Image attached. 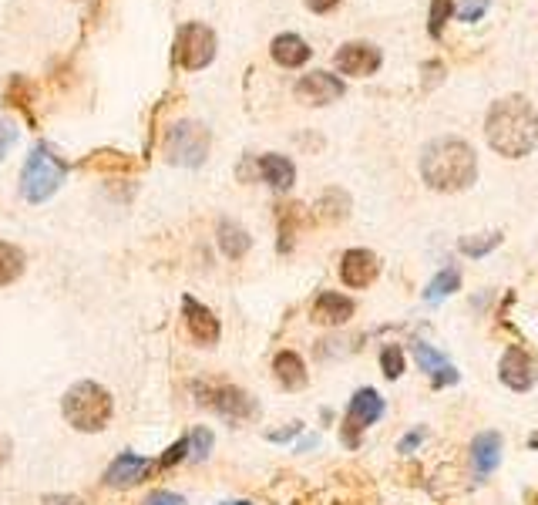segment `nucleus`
Listing matches in <instances>:
<instances>
[{"label":"nucleus","instance_id":"22","mask_svg":"<svg viewBox=\"0 0 538 505\" xmlns=\"http://www.w3.org/2000/svg\"><path fill=\"white\" fill-rule=\"evenodd\" d=\"M21 273H24V253L0 240V287H11V283L21 280Z\"/></svg>","mask_w":538,"mask_h":505},{"label":"nucleus","instance_id":"35","mask_svg":"<svg viewBox=\"0 0 538 505\" xmlns=\"http://www.w3.org/2000/svg\"><path fill=\"white\" fill-rule=\"evenodd\" d=\"M142 505H185L182 495H175V492H165V489H155Z\"/></svg>","mask_w":538,"mask_h":505},{"label":"nucleus","instance_id":"31","mask_svg":"<svg viewBox=\"0 0 538 505\" xmlns=\"http://www.w3.org/2000/svg\"><path fill=\"white\" fill-rule=\"evenodd\" d=\"M7 105L24 108L31 115V85L24 78H11V85H7Z\"/></svg>","mask_w":538,"mask_h":505},{"label":"nucleus","instance_id":"20","mask_svg":"<svg viewBox=\"0 0 538 505\" xmlns=\"http://www.w3.org/2000/svg\"><path fill=\"white\" fill-rule=\"evenodd\" d=\"M219 250L229 256V260H243V256L249 253V246H253V240H249V233L239 223H229V219H222L219 223Z\"/></svg>","mask_w":538,"mask_h":505},{"label":"nucleus","instance_id":"26","mask_svg":"<svg viewBox=\"0 0 538 505\" xmlns=\"http://www.w3.org/2000/svg\"><path fill=\"white\" fill-rule=\"evenodd\" d=\"M502 243V233H488V236H478V240H471V236H465V240L458 243V250L465 253V256H485V253H491L495 246Z\"/></svg>","mask_w":538,"mask_h":505},{"label":"nucleus","instance_id":"37","mask_svg":"<svg viewBox=\"0 0 538 505\" xmlns=\"http://www.w3.org/2000/svg\"><path fill=\"white\" fill-rule=\"evenodd\" d=\"M306 7H310L313 14H327V11H333V7L340 4V0H303Z\"/></svg>","mask_w":538,"mask_h":505},{"label":"nucleus","instance_id":"2","mask_svg":"<svg viewBox=\"0 0 538 505\" xmlns=\"http://www.w3.org/2000/svg\"><path fill=\"white\" fill-rule=\"evenodd\" d=\"M421 179L434 192H461L478 179V155L465 139H434L421 152Z\"/></svg>","mask_w":538,"mask_h":505},{"label":"nucleus","instance_id":"6","mask_svg":"<svg viewBox=\"0 0 538 505\" xmlns=\"http://www.w3.org/2000/svg\"><path fill=\"white\" fill-rule=\"evenodd\" d=\"M165 155L172 165L199 169L209 155V128L199 122H175L165 135Z\"/></svg>","mask_w":538,"mask_h":505},{"label":"nucleus","instance_id":"15","mask_svg":"<svg viewBox=\"0 0 538 505\" xmlns=\"http://www.w3.org/2000/svg\"><path fill=\"white\" fill-rule=\"evenodd\" d=\"M354 300L350 297H343V293H320L317 300H313V307H310V317L317 320V324L323 327H340V324H347L350 317H354Z\"/></svg>","mask_w":538,"mask_h":505},{"label":"nucleus","instance_id":"10","mask_svg":"<svg viewBox=\"0 0 538 505\" xmlns=\"http://www.w3.org/2000/svg\"><path fill=\"white\" fill-rule=\"evenodd\" d=\"M380 51L374 48V44H367V41H350V44H343V48L333 54V64L343 71V75H350V78H367V75H374V71L380 68Z\"/></svg>","mask_w":538,"mask_h":505},{"label":"nucleus","instance_id":"1","mask_svg":"<svg viewBox=\"0 0 538 505\" xmlns=\"http://www.w3.org/2000/svg\"><path fill=\"white\" fill-rule=\"evenodd\" d=\"M485 139L505 159H525L538 145V108L525 95H505L488 108Z\"/></svg>","mask_w":538,"mask_h":505},{"label":"nucleus","instance_id":"27","mask_svg":"<svg viewBox=\"0 0 538 505\" xmlns=\"http://www.w3.org/2000/svg\"><path fill=\"white\" fill-rule=\"evenodd\" d=\"M185 458H189V435H182L179 442H172L169 448H165V455L155 462V472H169V468L185 462Z\"/></svg>","mask_w":538,"mask_h":505},{"label":"nucleus","instance_id":"19","mask_svg":"<svg viewBox=\"0 0 538 505\" xmlns=\"http://www.w3.org/2000/svg\"><path fill=\"white\" fill-rule=\"evenodd\" d=\"M269 54H273V61L280 64V68H303V64L310 61V48H306L300 34H280V38H273Z\"/></svg>","mask_w":538,"mask_h":505},{"label":"nucleus","instance_id":"23","mask_svg":"<svg viewBox=\"0 0 538 505\" xmlns=\"http://www.w3.org/2000/svg\"><path fill=\"white\" fill-rule=\"evenodd\" d=\"M458 287H461V270H458V266H444L438 277L428 283V290H424V300L438 303L444 297H451V293L458 290Z\"/></svg>","mask_w":538,"mask_h":505},{"label":"nucleus","instance_id":"25","mask_svg":"<svg viewBox=\"0 0 538 505\" xmlns=\"http://www.w3.org/2000/svg\"><path fill=\"white\" fill-rule=\"evenodd\" d=\"M300 216H303V206H286L280 213V253L293 250V236H296V226H300Z\"/></svg>","mask_w":538,"mask_h":505},{"label":"nucleus","instance_id":"14","mask_svg":"<svg viewBox=\"0 0 538 505\" xmlns=\"http://www.w3.org/2000/svg\"><path fill=\"white\" fill-rule=\"evenodd\" d=\"M535 364H532V357H528L522 347H508L505 357H502V364H498V378H502L505 388H512V391H528L535 384Z\"/></svg>","mask_w":538,"mask_h":505},{"label":"nucleus","instance_id":"18","mask_svg":"<svg viewBox=\"0 0 538 505\" xmlns=\"http://www.w3.org/2000/svg\"><path fill=\"white\" fill-rule=\"evenodd\" d=\"M259 176L276 192H286L296 182V165L286 159V155L269 152V155H259Z\"/></svg>","mask_w":538,"mask_h":505},{"label":"nucleus","instance_id":"5","mask_svg":"<svg viewBox=\"0 0 538 505\" xmlns=\"http://www.w3.org/2000/svg\"><path fill=\"white\" fill-rule=\"evenodd\" d=\"M192 391H196L199 404H206V408L216 411L219 418L226 421H249L259 415V404L253 394H246L243 388H236V384H192Z\"/></svg>","mask_w":538,"mask_h":505},{"label":"nucleus","instance_id":"16","mask_svg":"<svg viewBox=\"0 0 538 505\" xmlns=\"http://www.w3.org/2000/svg\"><path fill=\"white\" fill-rule=\"evenodd\" d=\"M502 462V435L498 431H485L471 442V465H475V475H491Z\"/></svg>","mask_w":538,"mask_h":505},{"label":"nucleus","instance_id":"40","mask_svg":"<svg viewBox=\"0 0 538 505\" xmlns=\"http://www.w3.org/2000/svg\"><path fill=\"white\" fill-rule=\"evenodd\" d=\"M7 458H11V438L0 435V465H4Z\"/></svg>","mask_w":538,"mask_h":505},{"label":"nucleus","instance_id":"4","mask_svg":"<svg viewBox=\"0 0 538 505\" xmlns=\"http://www.w3.org/2000/svg\"><path fill=\"white\" fill-rule=\"evenodd\" d=\"M68 169L71 165L54 155V149L48 145H37V149L27 155L24 162V172H21V192L27 202H44L51 199L54 192L61 189V182L68 179Z\"/></svg>","mask_w":538,"mask_h":505},{"label":"nucleus","instance_id":"28","mask_svg":"<svg viewBox=\"0 0 538 505\" xmlns=\"http://www.w3.org/2000/svg\"><path fill=\"white\" fill-rule=\"evenodd\" d=\"M451 14H454V0H431V14H428L431 38H441V31H444V24H448Z\"/></svg>","mask_w":538,"mask_h":505},{"label":"nucleus","instance_id":"12","mask_svg":"<svg viewBox=\"0 0 538 505\" xmlns=\"http://www.w3.org/2000/svg\"><path fill=\"white\" fill-rule=\"evenodd\" d=\"M152 472H155V465L148 462V458L135 455V452H122L105 468V485L108 489H132V485L148 479Z\"/></svg>","mask_w":538,"mask_h":505},{"label":"nucleus","instance_id":"8","mask_svg":"<svg viewBox=\"0 0 538 505\" xmlns=\"http://www.w3.org/2000/svg\"><path fill=\"white\" fill-rule=\"evenodd\" d=\"M384 415V398L374 388H360L347 404V415H343V445L357 448L360 435Z\"/></svg>","mask_w":538,"mask_h":505},{"label":"nucleus","instance_id":"33","mask_svg":"<svg viewBox=\"0 0 538 505\" xmlns=\"http://www.w3.org/2000/svg\"><path fill=\"white\" fill-rule=\"evenodd\" d=\"M14 142H17V125L11 118H0V162L7 159V152L14 149Z\"/></svg>","mask_w":538,"mask_h":505},{"label":"nucleus","instance_id":"11","mask_svg":"<svg viewBox=\"0 0 538 505\" xmlns=\"http://www.w3.org/2000/svg\"><path fill=\"white\" fill-rule=\"evenodd\" d=\"M380 277V260L370 250H347L340 256V280L350 290H367Z\"/></svg>","mask_w":538,"mask_h":505},{"label":"nucleus","instance_id":"17","mask_svg":"<svg viewBox=\"0 0 538 505\" xmlns=\"http://www.w3.org/2000/svg\"><path fill=\"white\" fill-rule=\"evenodd\" d=\"M273 374H276V381H280V388H286V391H303L306 381H310L303 357L296 351H280V354H276Z\"/></svg>","mask_w":538,"mask_h":505},{"label":"nucleus","instance_id":"29","mask_svg":"<svg viewBox=\"0 0 538 505\" xmlns=\"http://www.w3.org/2000/svg\"><path fill=\"white\" fill-rule=\"evenodd\" d=\"M414 354H417V364H421V371H428L431 378H434V374H441L444 367H448V357L438 354V351H434V347H428V344H417Z\"/></svg>","mask_w":538,"mask_h":505},{"label":"nucleus","instance_id":"41","mask_svg":"<svg viewBox=\"0 0 538 505\" xmlns=\"http://www.w3.org/2000/svg\"><path fill=\"white\" fill-rule=\"evenodd\" d=\"M226 505H253V502H226Z\"/></svg>","mask_w":538,"mask_h":505},{"label":"nucleus","instance_id":"9","mask_svg":"<svg viewBox=\"0 0 538 505\" xmlns=\"http://www.w3.org/2000/svg\"><path fill=\"white\" fill-rule=\"evenodd\" d=\"M182 324L196 344H202V347L219 344V337H222L219 317L212 314L206 303H199L196 297H182Z\"/></svg>","mask_w":538,"mask_h":505},{"label":"nucleus","instance_id":"39","mask_svg":"<svg viewBox=\"0 0 538 505\" xmlns=\"http://www.w3.org/2000/svg\"><path fill=\"white\" fill-rule=\"evenodd\" d=\"M300 431H303V425H300V421H296L293 428H286V431H273V435H269V438H273V442H286V438L300 435Z\"/></svg>","mask_w":538,"mask_h":505},{"label":"nucleus","instance_id":"3","mask_svg":"<svg viewBox=\"0 0 538 505\" xmlns=\"http://www.w3.org/2000/svg\"><path fill=\"white\" fill-rule=\"evenodd\" d=\"M61 415L74 431L95 435V431L108 428L111 415H115V401H111V391L101 388L98 381H78L64 391Z\"/></svg>","mask_w":538,"mask_h":505},{"label":"nucleus","instance_id":"36","mask_svg":"<svg viewBox=\"0 0 538 505\" xmlns=\"http://www.w3.org/2000/svg\"><path fill=\"white\" fill-rule=\"evenodd\" d=\"M424 88H431V85H438L441 75H444V64L441 61H431V64H424Z\"/></svg>","mask_w":538,"mask_h":505},{"label":"nucleus","instance_id":"30","mask_svg":"<svg viewBox=\"0 0 538 505\" xmlns=\"http://www.w3.org/2000/svg\"><path fill=\"white\" fill-rule=\"evenodd\" d=\"M380 367H384V374L391 381H397L404 374V351L397 344H391V347H384V351H380Z\"/></svg>","mask_w":538,"mask_h":505},{"label":"nucleus","instance_id":"21","mask_svg":"<svg viewBox=\"0 0 538 505\" xmlns=\"http://www.w3.org/2000/svg\"><path fill=\"white\" fill-rule=\"evenodd\" d=\"M347 213H350V196H347V192L327 189L317 199V219H320V223H340V219H347Z\"/></svg>","mask_w":538,"mask_h":505},{"label":"nucleus","instance_id":"24","mask_svg":"<svg viewBox=\"0 0 538 505\" xmlns=\"http://www.w3.org/2000/svg\"><path fill=\"white\" fill-rule=\"evenodd\" d=\"M85 169H95V172H128L132 169V159H125L122 152H95V155H88L85 159Z\"/></svg>","mask_w":538,"mask_h":505},{"label":"nucleus","instance_id":"34","mask_svg":"<svg viewBox=\"0 0 538 505\" xmlns=\"http://www.w3.org/2000/svg\"><path fill=\"white\" fill-rule=\"evenodd\" d=\"M485 11H488V0H461V4H458V17H461V21H468V24L478 21Z\"/></svg>","mask_w":538,"mask_h":505},{"label":"nucleus","instance_id":"38","mask_svg":"<svg viewBox=\"0 0 538 505\" xmlns=\"http://www.w3.org/2000/svg\"><path fill=\"white\" fill-rule=\"evenodd\" d=\"M417 442H424V428H417V431H411L407 438H401V452H411Z\"/></svg>","mask_w":538,"mask_h":505},{"label":"nucleus","instance_id":"13","mask_svg":"<svg viewBox=\"0 0 538 505\" xmlns=\"http://www.w3.org/2000/svg\"><path fill=\"white\" fill-rule=\"evenodd\" d=\"M296 98L303 101V105H330V101H337L343 95V81L337 75H327V71H313V75H303L296 81Z\"/></svg>","mask_w":538,"mask_h":505},{"label":"nucleus","instance_id":"32","mask_svg":"<svg viewBox=\"0 0 538 505\" xmlns=\"http://www.w3.org/2000/svg\"><path fill=\"white\" fill-rule=\"evenodd\" d=\"M212 442H216V438H212V431H209L206 425L192 431V435H189V458H192V462L206 458V455H209V448H212Z\"/></svg>","mask_w":538,"mask_h":505},{"label":"nucleus","instance_id":"7","mask_svg":"<svg viewBox=\"0 0 538 505\" xmlns=\"http://www.w3.org/2000/svg\"><path fill=\"white\" fill-rule=\"evenodd\" d=\"M172 58L185 71H202L216 58V34L206 24H182L175 34V51Z\"/></svg>","mask_w":538,"mask_h":505}]
</instances>
